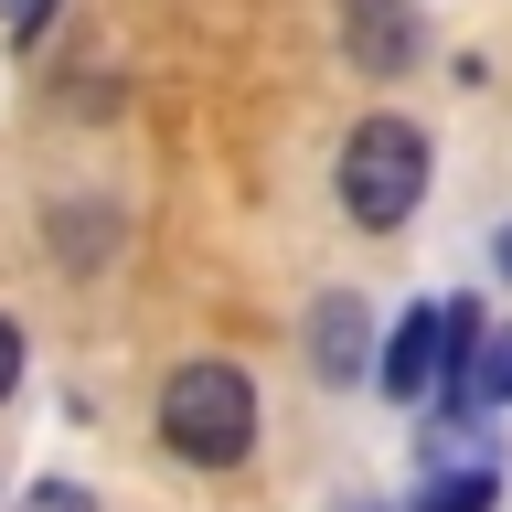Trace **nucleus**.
I'll use <instances>...</instances> for the list:
<instances>
[{
	"label": "nucleus",
	"mask_w": 512,
	"mask_h": 512,
	"mask_svg": "<svg viewBox=\"0 0 512 512\" xmlns=\"http://www.w3.org/2000/svg\"><path fill=\"white\" fill-rule=\"evenodd\" d=\"M160 448L192 459V470H235L256 448V384L235 363H182L160 384Z\"/></svg>",
	"instance_id": "1"
},
{
	"label": "nucleus",
	"mask_w": 512,
	"mask_h": 512,
	"mask_svg": "<svg viewBox=\"0 0 512 512\" xmlns=\"http://www.w3.org/2000/svg\"><path fill=\"white\" fill-rule=\"evenodd\" d=\"M427 128L416 118H363L342 139V214L352 224H374V235H395V224L427 203Z\"/></svg>",
	"instance_id": "2"
},
{
	"label": "nucleus",
	"mask_w": 512,
	"mask_h": 512,
	"mask_svg": "<svg viewBox=\"0 0 512 512\" xmlns=\"http://www.w3.org/2000/svg\"><path fill=\"white\" fill-rule=\"evenodd\" d=\"M470 342H480V310H470V299H416V310L395 320V342H384L374 374H384L395 406H427V395L470 363Z\"/></svg>",
	"instance_id": "3"
},
{
	"label": "nucleus",
	"mask_w": 512,
	"mask_h": 512,
	"mask_svg": "<svg viewBox=\"0 0 512 512\" xmlns=\"http://www.w3.org/2000/svg\"><path fill=\"white\" fill-rule=\"evenodd\" d=\"M363 342H374V320H363V299H352V288H342V299H320V310H310V374L352 384V374H363V363H374V352H363Z\"/></svg>",
	"instance_id": "4"
},
{
	"label": "nucleus",
	"mask_w": 512,
	"mask_h": 512,
	"mask_svg": "<svg viewBox=\"0 0 512 512\" xmlns=\"http://www.w3.org/2000/svg\"><path fill=\"white\" fill-rule=\"evenodd\" d=\"M342 32H352V54H363V75H406V54H416L406 0H342Z\"/></svg>",
	"instance_id": "5"
},
{
	"label": "nucleus",
	"mask_w": 512,
	"mask_h": 512,
	"mask_svg": "<svg viewBox=\"0 0 512 512\" xmlns=\"http://www.w3.org/2000/svg\"><path fill=\"white\" fill-rule=\"evenodd\" d=\"M416 512H491V459H459V470H416Z\"/></svg>",
	"instance_id": "6"
},
{
	"label": "nucleus",
	"mask_w": 512,
	"mask_h": 512,
	"mask_svg": "<svg viewBox=\"0 0 512 512\" xmlns=\"http://www.w3.org/2000/svg\"><path fill=\"white\" fill-rule=\"evenodd\" d=\"M470 363H480V395H502V406H512V331H502V342H480Z\"/></svg>",
	"instance_id": "7"
},
{
	"label": "nucleus",
	"mask_w": 512,
	"mask_h": 512,
	"mask_svg": "<svg viewBox=\"0 0 512 512\" xmlns=\"http://www.w3.org/2000/svg\"><path fill=\"white\" fill-rule=\"evenodd\" d=\"M22 512H96V502L75 491V480H32V491H22Z\"/></svg>",
	"instance_id": "8"
},
{
	"label": "nucleus",
	"mask_w": 512,
	"mask_h": 512,
	"mask_svg": "<svg viewBox=\"0 0 512 512\" xmlns=\"http://www.w3.org/2000/svg\"><path fill=\"white\" fill-rule=\"evenodd\" d=\"M11 384H22V331L0 320V395H11Z\"/></svg>",
	"instance_id": "9"
},
{
	"label": "nucleus",
	"mask_w": 512,
	"mask_h": 512,
	"mask_svg": "<svg viewBox=\"0 0 512 512\" xmlns=\"http://www.w3.org/2000/svg\"><path fill=\"white\" fill-rule=\"evenodd\" d=\"M43 11H54V0H0V22H11V32H32Z\"/></svg>",
	"instance_id": "10"
},
{
	"label": "nucleus",
	"mask_w": 512,
	"mask_h": 512,
	"mask_svg": "<svg viewBox=\"0 0 512 512\" xmlns=\"http://www.w3.org/2000/svg\"><path fill=\"white\" fill-rule=\"evenodd\" d=\"M491 256H502V278H512V224H502V246H491Z\"/></svg>",
	"instance_id": "11"
}]
</instances>
